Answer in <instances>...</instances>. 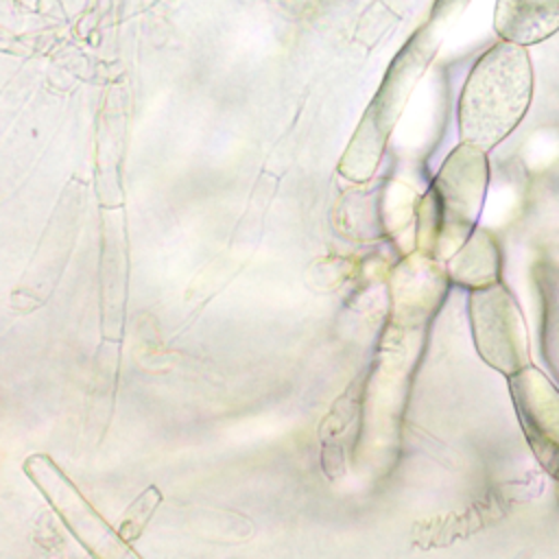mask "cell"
<instances>
[{"label":"cell","mask_w":559,"mask_h":559,"mask_svg":"<svg viewBox=\"0 0 559 559\" xmlns=\"http://www.w3.org/2000/svg\"><path fill=\"white\" fill-rule=\"evenodd\" d=\"M533 96V66L526 46L493 44L474 63L459 100L463 144L489 151L524 118Z\"/></svg>","instance_id":"1"},{"label":"cell","mask_w":559,"mask_h":559,"mask_svg":"<svg viewBox=\"0 0 559 559\" xmlns=\"http://www.w3.org/2000/svg\"><path fill=\"white\" fill-rule=\"evenodd\" d=\"M489 181L485 151L459 144L443 162L419 205L417 242L430 255L459 251L472 236Z\"/></svg>","instance_id":"2"},{"label":"cell","mask_w":559,"mask_h":559,"mask_svg":"<svg viewBox=\"0 0 559 559\" xmlns=\"http://www.w3.org/2000/svg\"><path fill=\"white\" fill-rule=\"evenodd\" d=\"M430 48L421 37H415L411 46L395 59L386 81L382 83L378 96L373 98L371 107L367 109L354 142L345 151L341 162V173L352 179H367L373 168L378 166L382 146L391 127L397 120V114L404 107V100L411 92V85L421 74L424 66L430 59Z\"/></svg>","instance_id":"3"},{"label":"cell","mask_w":559,"mask_h":559,"mask_svg":"<svg viewBox=\"0 0 559 559\" xmlns=\"http://www.w3.org/2000/svg\"><path fill=\"white\" fill-rule=\"evenodd\" d=\"M469 319L480 356L500 371L526 365V330L520 308L502 284L476 288L469 297Z\"/></svg>","instance_id":"4"},{"label":"cell","mask_w":559,"mask_h":559,"mask_svg":"<svg viewBox=\"0 0 559 559\" xmlns=\"http://www.w3.org/2000/svg\"><path fill=\"white\" fill-rule=\"evenodd\" d=\"M493 26L504 41L539 44L559 31V0H498Z\"/></svg>","instance_id":"5"},{"label":"cell","mask_w":559,"mask_h":559,"mask_svg":"<svg viewBox=\"0 0 559 559\" xmlns=\"http://www.w3.org/2000/svg\"><path fill=\"white\" fill-rule=\"evenodd\" d=\"M450 275L459 284L474 288H485L498 282V249L487 231H472L465 245L452 255Z\"/></svg>","instance_id":"6"},{"label":"cell","mask_w":559,"mask_h":559,"mask_svg":"<svg viewBox=\"0 0 559 559\" xmlns=\"http://www.w3.org/2000/svg\"><path fill=\"white\" fill-rule=\"evenodd\" d=\"M159 491L155 487H148L131 507L129 511L124 513V520H122V528H120V535L127 539V542H133L142 531H144V524L148 522V518L153 515L157 502H159Z\"/></svg>","instance_id":"7"}]
</instances>
